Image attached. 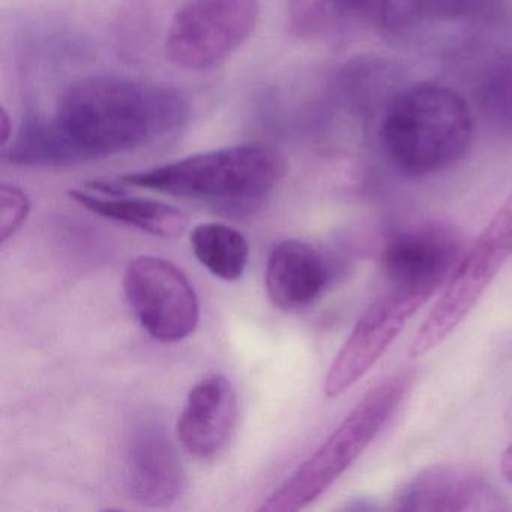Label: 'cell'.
I'll return each mask as SVG.
<instances>
[{
  "label": "cell",
  "instance_id": "obj_1",
  "mask_svg": "<svg viewBox=\"0 0 512 512\" xmlns=\"http://www.w3.org/2000/svg\"><path fill=\"white\" fill-rule=\"evenodd\" d=\"M188 118L190 103L172 86L89 76L62 92L52 115L26 119L2 157L22 167L107 160L179 133Z\"/></svg>",
  "mask_w": 512,
  "mask_h": 512
},
{
  "label": "cell",
  "instance_id": "obj_2",
  "mask_svg": "<svg viewBox=\"0 0 512 512\" xmlns=\"http://www.w3.org/2000/svg\"><path fill=\"white\" fill-rule=\"evenodd\" d=\"M286 158L274 146L244 143L190 155L145 172L122 176V184L208 203L227 215L259 208L286 175Z\"/></svg>",
  "mask_w": 512,
  "mask_h": 512
},
{
  "label": "cell",
  "instance_id": "obj_3",
  "mask_svg": "<svg viewBox=\"0 0 512 512\" xmlns=\"http://www.w3.org/2000/svg\"><path fill=\"white\" fill-rule=\"evenodd\" d=\"M472 139V107L460 92L437 83L398 91L380 124L383 154L394 169L412 178L455 166Z\"/></svg>",
  "mask_w": 512,
  "mask_h": 512
},
{
  "label": "cell",
  "instance_id": "obj_4",
  "mask_svg": "<svg viewBox=\"0 0 512 512\" xmlns=\"http://www.w3.org/2000/svg\"><path fill=\"white\" fill-rule=\"evenodd\" d=\"M412 383V374L401 371L371 388L259 511H299L319 499L364 454L409 395Z\"/></svg>",
  "mask_w": 512,
  "mask_h": 512
},
{
  "label": "cell",
  "instance_id": "obj_5",
  "mask_svg": "<svg viewBox=\"0 0 512 512\" xmlns=\"http://www.w3.org/2000/svg\"><path fill=\"white\" fill-rule=\"evenodd\" d=\"M512 257V193L488 221L475 244L458 260L445 290L413 338L410 355L439 347L478 304L482 293Z\"/></svg>",
  "mask_w": 512,
  "mask_h": 512
},
{
  "label": "cell",
  "instance_id": "obj_6",
  "mask_svg": "<svg viewBox=\"0 0 512 512\" xmlns=\"http://www.w3.org/2000/svg\"><path fill=\"white\" fill-rule=\"evenodd\" d=\"M259 19L260 0H188L170 22L167 61L191 73L214 70L250 40Z\"/></svg>",
  "mask_w": 512,
  "mask_h": 512
},
{
  "label": "cell",
  "instance_id": "obj_7",
  "mask_svg": "<svg viewBox=\"0 0 512 512\" xmlns=\"http://www.w3.org/2000/svg\"><path fill=\"white\" fill-rule=\"evenodd\" d=\"M128 304L142 328L161 343H176L196 331L200 305L187 275L163 257L131 260L124 275Z\"/></svg>",
  "mask_w": 512,
  "mask_h": 512
},
{
  "label": "cell",
  "instance_id": "obj_8",
  "mask_svg": "<svg viewBox=\"0 0 512 512\" xmlns=\"http://www.w3.org/2000/svg\"><path fill=\"white\" fill-rule=\"evenodd\" d=\"M433 293L425 287L389 284V289L358 320L335 356L323 386L326 397H340L356 385Z\"/></svg>",
  "mask_w": 512,
  "mask_h": 512
},
{
  "label": "cell",
  "instance_id": "obj_9",
  "mask_svg": "<svg viewBox=\"0 0 512 512\" xmlns=\"http://www.w3.org/2000/svg\"><path fill=\"white\" fill-rule=\"evenodd\" d=\"M397 511L506 512L508 497L482 473L457 464H437L413 476L398 494Z\"/></svg>",
  "mask_w": 512,
  "mask_h": 512
},
{
  "label": "cell",
  "instance_id": "obj_10",
  "mask_svg": "<svg viewBox=\"0 0 512 512\" xmlns=\"http://www.w3.org/2000/svg\"><path fill=\"white\" fill-rule=\"evenodd\" d=\"M460 236L442 224H425L389 239L380 254L388 284L425 287L436 292L460 257Z\"/></svg>",
  "mask_w": 512,
  "mask_h": 512
},
{
  "label": "cell",
  "instance_id": "obj_11",
  "mask_svg": "<svg viewBox=\"0 0 512 512\" xmlns=\"http://www.w3.org/2000/svg\"><path fill=\"white\" fill-rule=\"evenodd\" d=\"M127 491L137 503L161 508L175 502L185 488V473L163 425L143 421L128 439Z\"/></svg>",
  "mask_w": 512,
  "mask_h": 512
},
{
  "label": "cell",
  "instance_id": "obj_12",
  "mask_svg": "<svg viewBox=\"0 0 512 512\" xmlns=\"http://www.w3.org/2000/svg\"><path fill=\"white\" fill-rule=\"evenodd\" d=\"M332 278L334 265L319 248L299 239H286L269 254L266 292L278 310L298 313L325 293Z\"/></svg>",
  "mask_w": 512,
  "mask_h": 512
},
{
  "label": "cell",
  "instance_id": "obj_13",
  "mask_svg": "<svg viewBox=\"0 0 512 512\" xmlns=\"http://www.w3.org/2000/svg\"><path fill=\"white\" fill-rule=\"evenodd\" d=\"M236 419L238 398L232 382L223 374H211L188 394L176 428L179 442L194 457L208 460L226 448Z\"/></svg>",
  "mask_w": 512,
  "mask_h": 512
},
{
  "label": "cell",
  "instance_id": "obj_14",
  "mask_svg": "<svg viewBox=\"0 0 512 512\" xmlns=\"http://www.w3.org/2000/svg\"><path fill=\"white\" fill-rule=\"evenodd\" d=\"M424 17V0H292L293 23L307 34L334 23H362L398 34Z\"/></svg>",
  "mask_w": 512,
  "mask_h": 512
},
{
  "label": "cell",
  "instance_id": "obj_15",
  "mask_svg": "<svg viewBox=\"0 0 512 512\" xmlns=\"http://www.w3.org/2000/svg\"><path fill=\"white\" fill-rule=\"evenodd\" d=\"M95 196L88 191H70V197L83 208L100 217L130 224L149 235L175 238L184 232L188 217L169 203L149 199H127L115 194Z\"/></svg>",
  "mask_w": 512,
  "mask_h": 512
},
{
  "label": "cell",
  "instance_id": "obj_16",
  "mask_svg": "<svg viewBox=\"0 0 512 512\" xmlns=\"http://www.w3.org/2000/svg\"><path fill=\"white\" fill-rule=\"evenodd\" d=\"M191 247L196 259L224 281L239 280L250 259V245L245 236L226 224L205 223L194 227Z\"/></svg>",
  "mask_w": 512,
  "mask_h": 512
},
{
  "label": "cell",
  "instance_id": "obj_17",
  "mask_svg": "<svg viewBox=\"0 0 512 512\" xmlns=\"http://www.w3.org/2000/svg\"><path fill=\"white\" fill-rule=\"evenodd\" d=\"M476 107L491 130L512 137V53L493 62L482 76Z\"/></svg>",
  "mask_w": 512,
  "mask_h": 512
},
{
  "label": "cell",
  "instance_id": "obj_18",
  "mask_svg": "<svg viewBox=\"0 0 512 512\" xmlns=\"http://www.w3.org/2000/svg\"><path fill=\"white\" fill-rule=\"evenodd\" d=\"M31 214V199L17 185L2 184L0 187V241L2 244L19 232Z\"/></svg>",
  "mask_w": 512,
  "mask_h": 512
},
{
  "label": "cell",
  "instance_id": "obj_19",
  "mask_svg": "<svg viewBox=\"0 0 512 512\" xmlns=\"http://www.w3.org/2000/svg\"><path fill=\"white\" fill-rule=\"evenodd\" d=\"M502 0H424L425 17L458 22L476 19L494 10Z\"/></svg>",
  "mask_w": 512,
  "mask_h": 512
},
{
  "label": "cell",
  "instance_id": "obj_20",
  "mask_svg": "<svg viewBox=\"0 0 512 512\" xmlns=\"http://www.w3.org/2000/svg\"><path fill=\"white\" fill-rule=\"evenodd\" d=\"M13 140V122L7 110H0V148L4 149Z\"/></svg>",
  "mask_w": 512,
  "mask_h": 512
},
{
  "label": "cell",
  "instance_id": "obj_21",
  "mask_svg": "<svg viewBox=\"0 0 512 512\" xmlns=\"http://www.w3.org/2000/svg\"><path fill=\"white\" fill-rule=\"evenodd\" d=\"M500 469H502L506 481L512 484V445H509L503 452L502 458H500Z\"/></svg>",
  "mask_w": 512,
  "mask_h": 512
}]
</instances>
